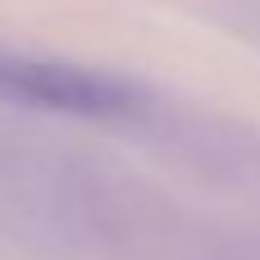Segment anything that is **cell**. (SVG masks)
Here are the masks:
<instances>
[{"instance_id":"6da1fadb","label":"cell","mask_w":260,"mask_h":260,"mask_svg":"<svg viewBox=\"0 0 260 260\" xmlns=\"http://www.w3.org/2000/svg\"><path fill=\"white\" fill-rule=\"evenodd\" d=\"M0 201L50 233H96L110 215V192L82 160L14 137H0Z\"/></svg>"},{"instance_id":"7a4b0ae2","label":"cell","mask_w":260,"mask_h":260,"mask_svg":"<svg viewBox=\"0 0 260 260\" xmlns=\"http://www.w3.org/2000/svg\"><path fill=\"white\" fill-rule=\"evenodd\" d=\"M0 96L82 119H119L137 110V87L128 78L64 59H0Z\"/></svg>"}]
</instances>
